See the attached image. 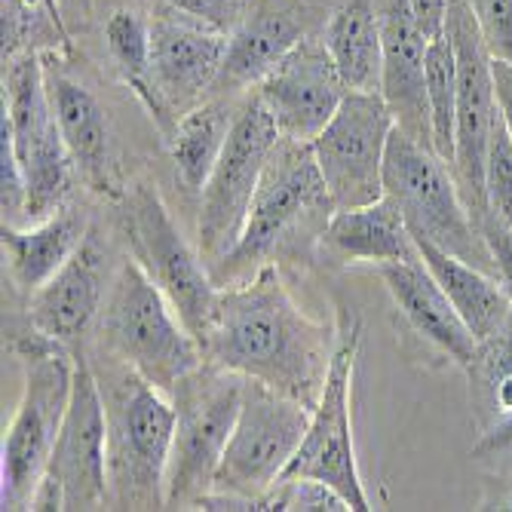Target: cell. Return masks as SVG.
I'll return each mask as SVG.
<instances>
[{"label":"cell","mask_w":512,"mask_h":512,"mask_svg":"<svg viewBox=\"0 0 512 512\" xmlns=\"http://www.w3.org/2000/svg\"><path fill=\"white\" fill-rule=\"evenodd\" d=\"M335 347L338 329L298 307L276 264L221 289L203 338L206 362L292 396L310 411L322 396Z\"/></svg>","instance_id":"cell-1"},{"label":"cell","mask_w":512,"mask_h":512,"mask_svg":"<svg viewBox=\"0 0 512 512\" xmlns=\"http://www.w3.org/2000/svg\"><path fill=\"white\" fill-rule=\"evenodd\" d=\"M332 215L335 203L319 175L313 148L283 135L258 184L240 243L212 267L218 289L243 283L264 264H276V258L307 255L322 243Z\"/></svg>","instance_id":"cell-2"},{"label":"cell","mask_w":512,"mask_h":512,"mask_svg":"<svg viewBox=\"0 0 512 512\" xmlns=\"http://www.w3.org/2000/svg\"><path fill=\"white\" fill-rule=\"evenodd\" d=\"M96 329L108 356L163 393H172L178 381L206 362L200 338L132 258L114 270Z\"/></svg>","instance_id":"cell-3"},{"label":"cell","mask_w":512,"mask_h":512,"mask_svg":"<svg viewBox=\"0 0 512 512\" xmlns=\"http://www.w3.org/2000/svg\"><path fill=\"white\" fill-rule=\"evenodd\" d=\"M25 362L22 399L0 445V509H28L50 457L74 390L77 356L71 347L34 332L16 344Z\"/></svg>","instance_id":"cell-4"},{"label":"cell","mask_w":512,"mask_h":512,"mask_svg":"<svg viewBox=\"0 0 512 512\" xmlns=\"http://www.w3.org/2000/svg\"><path fill=\"white\" fill-rule=\"evenodd\" d=\"M102 393L108 408V503L114 509H166L175 439L172 396L126 365Z\"/></svg>","instance_id":"cell-5"},{"label":"cell","mask_w":512,"mask_h":512,"mask_svg":"<svg viewBox=\"0 0 512 512\" xmlns=\"http://www.w3.org/2000/svg\"><path fill=\"white\" fill-rule=\"evenodd\" d=\"M384 197H390L414 240H427L494 273L482 227L460 194L454 169L405 129H393L384 160ZM497 276V273H494Z\"/></svg>","instance_id":"cell-6"},{"label":"cell","mask_w":512,"mask_h":512,"mask_svg":"<svg viewBox=\"0 0 512 512\" xmlns=\"http://www.w3.org/2000/svg\"><path fill=\"white\" fill-rule=\"evenodd\" d=\"M175 402V439L166 473V509H194L215 488V473L237 427L246 378L203 362L169 393Z\"/></svg>","instance_id":"cell-7"},{"label":"cell","mask_w":512,"mask_h":512,"mask_svg":"<svg viewBox=\"0 0 512 512\" xmlns=\"http://www.w3.org/2000/svg\"><path fill=\"white\" fill-rule=\"evenodd\" d=\"M0 123L10 129L16 157L25 172V224L50 218L68 206L77 163L62 138L50 89H46V65L34 50L10 59Z\"/></svg>","instance_id":"cell-8"},{"label":"cell","mask_w":512,"mask_h":512,"mask_svg":"<svg viewBox=\"0 0 512 512\" xmlns=\"http://www.w3.org/2000/svg\"><path fill=\"white\" fill-rule=\"evenodd\" d=\"M123 203L129 258L163 289L178 316L188 322V329L203 344L221 295L206 258L200 255V249L184 240L163 197L148 184L126 188Z\"/></svg>","instance_id":"cell-9"},{"label":"cell","mask_w":512,"mask_h":512,"mask_svg":"<svg viewBox=\"0 0 512 512\" xmlns=\"http://www.w3.org/2000/svg\"><path fill=\"white\" fill-rule=\"evenodd\" d=\"M279 138H283V132H279L276 120L258 96L246 99L237 108L227 145L200 194L197 249L206 258L209 270L240 243L252 200Z\"/></svg>","instance_id":"cell-10"},{"label":"cell","mask_w":512,"mask_h":512,"mask_svg":"<svg viewBox=\"0 0 512 512\" xmlns=\"http://www.w3.org/2000/svg\"><path fill=\"white\" fill-rule=\"evenodd\" d=\"M108 503V408L96 371L77 356L74 390L65 421L31 506L56 512H89Z\"/></svg>","instance_id":"cell-11"},{"label":"cell","mask_w":512,"mask_h":512,"mask_svg":"<svg viewBox=\"0 0 512 512\" xmlns=\"http://www.w3.org/2000/svg\"><path fill=\"white\" fill-rule=\"evenodd\" d=\"M359 338H362L359 319L341 310L338 347H335L329 378H325L322 396L310 411L307 436L298 454L292 457L289 470L283 473V479H295V476L319 479L325 485H332L335 491H341L356 512H365L371 509V500L359 476V460H356V445H353V414H350Z\"/></svg>","instance_id":"cell-12"},{"label":"cell","mask_w":512,"mask_h":512,"mask_svg":"<svg viewBox=\"0 0 512 512\" xmlns=\"http://www.w3.org/2000/svg\"><path fill=\"white\" fill-rule=\"evenodd\" d=\"M396 117L381 89H350L310 148L335 209L384 197V160Z\"/></svg>","instance_id":"cell-13"},{"label":"cell","mask_w":512,"mask_h":512,"mask_svg":"<svg viewBox=\"0 0 512 512\" xmlns=\"http://www.w3.org/2000/svg\"><path fill=\"white\" fill-rule=\"evenodd\" d=\"M307 427L310 408L304 402L258 381H246L243 408L218 463L215 488L261 500V494H267L289 470Z\"/></svg>","instance_id":"cell-14"},{"label":"cell","mask_w":512,"mask_h":512,"mask_svg":"<svg viewBox=\"0 0 512 512\" xmlns=\"http://www.w3.org/2000/svg\"><path fill=\"white\" fill-rule=\"evenodd\" d=\"M448 31L457 50V126H454V178L476 221L485 215V154L497 114L491 53L467 0L448 4Z\"/></svg>","instance_id":"cell-15"},{"label":"cell","mask_w":512,"mask_h":512,"mask_svg":"<svg viewBox=\"0 0 512 512\" xmlns=\"http://www.w3.org/2000/svg\"><path fill=\"white\" fill-rule=\"evenodd\" d=\"M350 92L332 53L322 40H301L261 83L255 96L264 102L279 132L295 142H313Z\"/></svg>","instance_id":"cell-16"},{"label":"cell","mask_w":512,"mask_h":512,"mask_svg":"<svg viewBox=\"0 0 512 512\" xmlns=\"http://www.w3.org/2000/svg\"><path fill=\"white\" fill-rule=\"evenodd\" d=\"M108 286V249L89 230L77 252L31 295V329L74 350L83 335L99 322Z\"/></svg>","instance_id":"cell-17"},{"label":"cell","mask_w":512,"mask_h":512,"mask_svg":"<svg viewBox=\"0 0 512 512\" xmlns=\"http://www.w3.org/2000/svg\"><path fill=\"white\" fill-rule=\"evenodd\" d=\"M227 43L230 34L184 16L151 22L154 89L175 117L197 108L203 92L215 89L227 59Z\"/></svg>","instance_id":"cell-18"},{"label":"cell","mask_w":512,"mask_h":512,"mask_svg":"<svg viewBox=\"0 0 512 512\" xmlns=\"http://www.w3.org/2000/svg\"><path fill=\"white\" fill-rule=\"evenodd\" d=\"M384 34V71L381 96L387 99L396 126L414 142L433 148L430 105H427V34L414 22L408 0H387L381 16Z\"/></svg>","instance_id":"cell-19"},{"label":"cell","mask_w":512,"mask_h":512,"mask_svg":"<svg viewBox=\"0 0 512 512\" xmlns=\"http://www.w3.org/2000/svg\"><path fill=\"white\" fill-rule=\"evenodd\" d=\"M378 270L390 298L411 322V329L424 341H430L439 353H445L454 365L467 371L476 359L479 341L467 329V322L460 319V313L436 283V276L427 270V264L421 258H414V261L381 264Z\"/></svg>","instance_id":"cell-20"},{"label":"cell","mask_w":512,"mask_h":512,"mask_svg":"<svg viewBox=\"0 0 512 512\" xmlns=\"http://www.w3.org/2000/svg\"><path fill=\"white\" fill-rule=\"evenodd\" d=\"M46 89H50L62 138L77 163V175L92 191L123 197V188L114 181L111 129L102 102L74 77L50 68H46Z\"/></svg>","instance_id":"cell-21"},{"label":"cell","mask_w":512,"mask_h":512,"mask_svg":"<svg viewBox=\"0 0 512 512\" xmlns=\"http://www.w3.org/2000/svg\"><path fill=\"white\" fill-rule=\"evenodd\" d=\"M325 252L338 261L350 264H393V261H414L421 258L411 230L390 197H381L368 206L335 209L325 224L319 243Z\"/></svg>","instance_id":"cell-22"},{"label":"cell","mask_w":512,"mask_h":512,"mask_svg":"<svg viewBox=\"0 0 512 512\" xmlns=\"http://www.w3.org/2000/svg\"><path fill=\"white\" fill-rule=\"evenodd\" d=\"M89 221L80 209L62 206L34 224H4V258L10 279L34 295L86 240Z\"/></svg>","instance_id":"cell-23"},{"label":"cell","mask_w":512,"mask_h":512,"mask_svg":"<svg viewBox=\"0 0 512 512\" xmlns=\"http://www.w3.org/2000/svg\"><path fill=\"white\" fill-rule=\"evenodd\" d=\"M421 261L427 270L436 276V283L460 313V319L467 322V329L476 335V341H485L500 329V322L512 310V298L500 286V279L470 261H463L427 240H414Z\"/></svg>","instance_id":"cell-24"},{"label":"cell","mask_w":512,"mask_h":512,"mask_svg":"<svg viewBox=\"0 0 512 512\" xmlns=\"http://www.w3.org/2000/svg\"><path fill=\"white\" fill-rule=\"evenodd\" d=\"M301 40H304V31L289 13L261 10L255 16H246L230 31L227 59H224L215 89L237 92L246 86H258Z\"/></svg>","instance_id":"cell-25"},{"label":"cell","mask_w":512,"mask_h":512,"mask_svg":"<svg viewBox=\"0 0 512 512\" xmlns=\"http://www.w3.org/2000/svg\"><path fill=\"white\" fill-rule=\"evenodd\" d=\"M237 108L215 99L184 111L169 132V157L175 166V178L188 194H203L206 181L227 145L230 126H234Z\"/></svg>","instance_id":"cell-26"},{"label":"cell","mask_w":512,"mask_h":512,"mask_svg":"<svg viewBox=\"0 0 512 512\" xmlns=\"http://www.w3.org/2000/svg\"><path fill=\"white\" fill-rule=\"evenodd\" d=\"M322 43L350 89H381L384 34L371 0H347L325 25Z\"/></svg>","instance_id":"cell-27"},{"label":"cell","mask_w":512,"mask_h":512,"mask_svg":"<svg viewBox=\"0 0 512 512\" xmlns=\"http://www.w3.org/2000/svg\"><path fill=\"white\" fill-rule=\"evenodd\" d=\"M105 43L117 71L135 89V96L148 105L151 117H157L163 129L172 132L178 117L160 99L151 77V22L135 10H114L105 22Z\"/></svg>","instance_id":"cell-28"},{"label":"cell","mask_w":512,"mask_h":512,"mask_svg":"<svg viewBox=\"0 0 512 512\" xmlns=\"http://www.w3.org/2000/svg\"><path fill=\"white\" fill-rule=\"evenodd\" d=\"M427 105L433 151L451 166L454 163V126H457V50L445 25L427 43Z\"/></svg>","instance_id":"cell-29"},{"label":"cell","mask_w":512,"mask_h":512,"mask_svg":"<svg viewBox=\"0 0 512 512\" xmlns=\"http://www.w3.org/2000/svg\"><path fill=\"white\" fill-rule=\"evenodd\" d=\"M467 375L473 381L476 402H485V408H491V417H500L512 408V310L494 335L479 341Z\"/></svg>","instance_id":"cell-30"},{"label":"cell","mask_w":512,"mask_h":512,"mask_svg":"<svg viewBox=\"0 0 512 512\" xmlns=\"http://www.w3.org/2000/svg\"><path fill=\"white\" fill-rule=\"evenodd\" d=\"M485 215L512 224V135L497 105L485 154Z\"/></svg>","instance_id":"cell-31"},{"label":"cell","mask_w":512,"mask_h":512,"mask_svg":"<svg viewBox=\"0 0 512 512\" xmlns=\"http://www.w3.org/2000/svg\"><path fill=\"white\" fill-rule=\"evenodd\" d=\"M347 509L353 506L341 491L307 476L279 479L267 494H261V512H347Z\"/></svg>","instance_id":"cell-32"},{"label":"cell","mask_w":512,"mask_h":512,"mask_svg":"<svg viewBox=\"0 0 512 512\" xmlns=\"http://www.w3.org/2000/svg\"><path fill=\"white\" fill-rule=\"evenodd\" d=\"M494 59L512 62V0H467Z\"/></svg>","instance_id":"cell-33"},{"label":"cell","mask_w":512,"mask_h":512,"mask_svg":"<svg viewBox=\"0 0 512 512\" xmlns=\"http://www.w3.org/2000/svg\"><path fill=\"white\" fill-rule=\"evenodd\" d=\"M166 4L172 13L191 22H200V25H209V28H218L224 34H230L246 19L243 0H166Z\"/></svg>","instance_id":"cell-34"},{"label":"cell","mask_w":512,"mask_h":512,"mask_svg":"<svg viewBox=\"0 0 512 512\" xmlns=\"http://www.w3.org/2000/svg\"><path fill=\"white\" fill-rule=\"evenodd\" d=\"M470 457L497 473H512V408L494 417V424L473 445Z\"/></svg>","instance_id":"cell-35"},{"label":"cell","mask_w":512,"mask_h":512,"mask_svg":"<svg viewBox=\"0 0 512 512\" xmlns=\"http://www.w3.org/2000/svg\"><path fill=\"white\" fill-rule=\"evenodd\" d=\"M479 227H482V237L488 243V252H491L494 273L500 279V286L512 298V224L500 221L497 215H482Z\"/></svg>","instance_id":"cell-36"},{"label":"cell","mask_w":512,"mask_h":512,"mask_svg":"<svg viewBox=\"0 0 512 512\" xmlns=\"http://www.w3.org/2000/svg\"><path fill=\"white\" fill-rule=\"evenodd\" d=\"M448 4H451V0H408V7L414 13V22L421 25L427 40H433L436 34L445 31V25H448Z\"/></svg>","instance_id":"cell-37"},{"label":"cell","mask_w":512,"mask_h":512,"mask_svg":"<svg viewBox=\"0 0 512 512\" xmlns=\"http://www.w3.org/2000/svg\"><path fill=\"white\" fill-rule=\"evenodd\" d=\"M491 74H494V96H497V105H500L503 120H506L509 135H512V62H503V59H494V56H491Z\"/></svg>","instance_id":"cell-38"},{"label":"cell","mask_w":512,"mask_h":512,"mask_svg":"<svg viewBox=\"0 0 512 512\" xmlns=\"http://www.w3.org/2000/svg\"><path fill=\"white\" fill-rule=\"evenodd\" d=\"M479 509H506V512H512V473H497V479H491Z\"/></svg>","instance_id":"cell-39"}]
</instances>
